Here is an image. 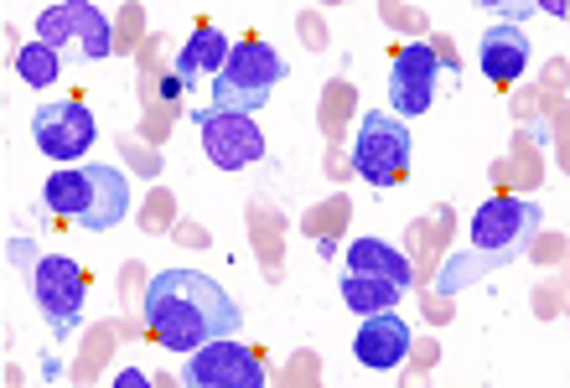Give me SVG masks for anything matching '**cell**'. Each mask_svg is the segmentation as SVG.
<instances>
[{"instance_id":"obj_14","label":"cell","mask_w":570,"mask_h":388,"mask_svg":"<svg viewBox=\"0 0 570 388\" xmlns=\"http://www.w3.org/2000/svg\"><path fill=\"white\" fill-rule=\"evenodd\" d=\"M529 68V37L513 21H493L482 31V73L493 83H513Z\"/></svg>"},{"instance_id":"obj_5","label":"cell","mask_w":570,"mask_h":388,"mask_svg":"<svg viewBox=\"0 0 570 388\" xmlns=\"http://www.w3.org/2000/svg\"><path fill=\"white\" fill-rule=\"evenodd\" d=\"M410 125L394 120V115H363L358 140H353V171H358L368 187H400L410 177Z\"/></svg>"},{"instance_id":"obj_10","label":"cell","mask_w":570,"mask_h":388,"mask_svg":"<svg viewBox=\"0 0 570 388\" xmlns=\"http://www.w3.org/2000/svg\"><path fill=\"white\" fill-rule=\"evenodd\" d=\"M31 135H37L42 156H52L58 166H78V156H89L99 125H94V115L78 99H58V105L31 115Z\"/></svg>"},{"instance_id":"obj_2","label":"cell","mask_w":570,"mask_h":388,"mask_svg":"<svg viewBox=\"0 0 570 388\" xmlns=\"http://www.w3.org/2000/svg\"><path fill=\"white\" fill-rule=\"evenodd\" d=\"M544 228V208L529 202V197H493L472 212V233H466V249L441 265L435 275V296H456L466 285L488 280L498 269H509L513 259H524V249L534 243V233Z\"/></svg>"},{"instance_id":"obj_6","label":"cell","mask_w":570,"mask_h":388,"mask_svg":"<svg viewBox=\"0 0 570 388\" xmlns=\"http://www.w3.org/2000/svg\"><path fill=\"white\" fill-rule=\"evenodd\" d=\"M37 42H47L52 52L58 47H78L83 58L105 62L115 52V27H109V16L89 0H62V6H47L37 16Z\"/></svg>"},{"instance_id":"obj_12","label":"cell","mask_w":570,"mask_h":388,"mask_svg":"<svg viewBox=\"0 0 570 388\" xmlns=\"http://www.w3.org/2000/svg\"><path fill=\"white\" fill-rule=\"evenodd\" d=\"M353 358L363 368H400L410 358V321L400 311H379V316H363L358 337H353Z\"/></svg>"},{"instance_id":"obj_3","label":"cell","mask_w":570,"mask_h":388,"mask_svg":"<svg viewBox=\"0 0 570 388\" xmlns=\"http://www.w3.org/2000/svg\"><path fill=\"white\" fill-rule=\"evenodd\" d=\"M42 208L62 223H78L83 233H115L130 218V181L109 161L58 166L42 187Z\"/></svg>"},{"instance_id":"obj_7","label":"cell","mask_w":570,"mask_h":388,"mask_svg":"<svg viewBox=\"0 0 570 388\" xmlns=\"http://www.w3.org/2000/svg\"><path fill=\"white\" fill-rule=\"evenodd\" d=\"M441 73H446V58L435 52V42H405L400 52H394L390 62V109L394 120H415V115H425L435 99V83H441Z\"/></svg>"},{"instance_id":"obj_18","label":"cell","mask_w":570,"mask_h":388,"mask_svg":"<svg viewBox=\"0 0 570 388\" xmlns=\"http://www.w3.org/2000/svg\"><path fill=\"white\" fill-rule=\"evenodd\" d=\"M115 384H120V388H146V374H136V368H130V374H120Z\"/></svg>"},{"instance_id":"obj_15","label":"cell","mask_w":570,"mask_h":388,"mask_svg":"<svg viewBox=\"0 0 570 388\" xmlns=\"http://www.w3.org/2000/svg\"><path fill=\"white\" fill-rule=\"evenodd\" d=\"M347 269L374 275V280H390V285H400V290H410V280H415L410 259L400 255L394 243H384V239H353L347 243Z\"/></svg>"},{"instance_id":"obj_16","label":"cell","mask_w":570,"mask_h":388,"mask_svg":"<svg viewBox=\"0 0 570 388\" xmlns=\"http://www.w3.org/2000/svg\"><path fill=\"white\" fill-rule=\"evenodd\" d=\"M400 285L390 280H374V275H358V269H347L343 275V300L353 316H379V311H394L400 306Z\"/></svg>"},{"instance_id":"obj_13","label":"cell","mask_w":570,"mask_h":388,"mask_svg":"<svg viewBox=\"0 0 570 388\" xmlns=\"http://www.w3.org/2000/svg\"><path fill=\"white\" fill-rule=\"evenodd\" d=\"M228 52H234L228 31L197 27L193 37L181 42V52H177V83H181V89H197V83H203V73L218 78V73H224V62H228Z\"/></svg>"},{"instance_id":"obj_11","label":"cell","mask_w":570,"mask_h":388,"mask_svg":"<svg viewBox=\"0 0 570 388\" xmlns=\"http://www.w3.org/2000/svg\"><path fill=\"white\" fill-rule=\"evenodd\" d=\"M197 135H203V150L218 171H244L265 156V130H259L249 115H218V109H203L197 115Z\"/></svg>"},{"instance_id":"obj_8","label":"cell","mask_w":570,"mask_h":388,"mask_svg":"<svg viewBox=\"0 0 570 388\" xmlns=\"http://www.w3.org/2000/svg\"><path fill=\"white\" fill-rule=\"evenodd\" d=\"M27 290H31V300H37V311H42L52 327H58V331H73V321L83 316L89 280H83L78 259L42 255L37 265H31V275H27Z\"/></svg>"},{"instance_id":"obj_4","label":"cell","mask_w":570,"mask_h":388,"mask_svg":"<svg viewBox=\"0 0 570 388\" xmlns=\"http://www.w3.org/2000/svg\"><path fill=\"white\" fill-rule=\"evenodd\" d=\"M281 78H285V68L271 42H234L224 73L213 78V109H218V115H249V120H255L259 109L271 105V93Z\"/></svg>"},{"instance_id":"obj_1","label":"cell","mask_w":570,"mask_h":388,"mask_svg":"<svg viewBox=\"0 0 570 388\" xmlns=\"http://www.w3.org/2000/svg\"><path fill=\"white\" fill-rule=\"evenodd\" d=\"M146 327L171 352H197L218 337H239L244 316L224 285L203 269H161L146 285Z\"/></svg>"},{"instance_id":"obj_9","label":"cell","mask_w":570,"mask_h":388,"mask_svg":"<svg viewBox=\"0 0 570 388\" xmlns=\"http://www.w3.org/2000/svg\"><path fill=\"white\" fill-rule=\"evenodd\" d=\"M181 384H193V388H265V362H259L244 342H234V337H218V342L187 352Z\"/></svg>"},{"instance_id":"obj_17","label":"cell","mask_w":570,"mask_h":388,"mask_svg":"<svg viewBox=\"0 0 570 388\" xmlns=\"http://www.w3.org/2000/svg\"><path fill=\"white\" fill-rule=\"evenodd\" d=\"M16 73H21V83H31V89H52L58 73H62V62L47 42H27L21 47V58H16Z\"/></svg>"}]
</instances>
